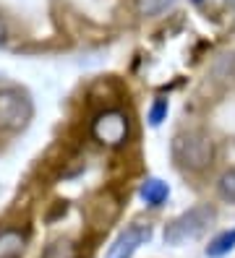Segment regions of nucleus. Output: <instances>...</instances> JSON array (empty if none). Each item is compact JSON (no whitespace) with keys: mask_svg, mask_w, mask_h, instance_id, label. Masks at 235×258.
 <instances>
[{"mask_svg":"<svg viewBox=\"0 0 235 258\" xmlns=\"http://www.w3.org/2000/svg\"><path fill=\"white\" fill-rule=\"evenodd\" d=\"M172 157H175V162L183 170L201 172L214 164L217 146L212 141V136L201 133V131H188V133L175 136V141H172Z\"/></svg>","mask_w":235,"mask_h":258,"instance_id":"nucleus-1","label":"nucleus"},{"mask_svg":"<svg viewBox=\"0 0 235 258\" xmlns=\"http://www.w3.org/2000/svg\"><path fill=\"white\" fill-rule=\"evenodd\" d=\"M214 217H217V211L209 204H199L194 209L183 211L180 217H175L165 227V242L172 245V248H180V245H185V242H191V240H199L212 227Z\"/></svg>","mask_w":235,"mask_h":258,"instance_id":"nucleus-2","label":"nucleus"},{"mask_svg":"<svg viewBox=\"0 0 235 258\" xmlns=\"http://www.w3.org/2000/svg\"><path fill=\"white\" fill-rule=\"evenodd\" d=\"M31 115H34V104L26 92L16 86L0 89V131L19 133L29 125Z\"/></svg>","mask_w":235,"mask_h":258,"instance_id":"nucleus-3","label":"nucleus"},{"mask_svg":"<svg viewBox=\"0 0 235 258\" xmlns=\"http://www.w3.org/2000/svg\"><path fill=\"white\" fill-rule=\"evenodd\" d=\"M128 133H131L128 115L120 112V110H105L91 120V136L102 146L118 149V146H123L125 141H128Z\"/></svg>","mask_w":235,"mask_h":258,"instance_id":"nucleus-4","label":"nucleus"},{"mask_svg":"<svg viewBox=\"0 0 235 258\" xmlns=\"http://www.w3.org/2000/svg\"><path fill=\"white\" fill-rule=\"evenodd\" d=\"M152 237L149 224H131L110 242V248L105 250V258H133L141 245H147Z\"/></svg>","mask_w":235,"mask_h":258,"instance_id":"nucleus-5","label":"nucleus"},{"mask_svg":"<svg viewBox=\"0 0 235 258\" xmlns=\"http://www.w3.org/2000/svg\"><path fill=\"white\" fill-rule=\"evenodd\" d=\"M26 250V235L16 227L0 230V258H24Z\"/></svg>","mask_w":235,"mask_h":258,"instance_id":"nucleus-6","label":"nucleus"},{"mask_svg":"<svg viewBox=\"0 0 235 258\" xmlns=\"http://www.w3.org/2000/svg\"><path fill=\"white\" fill-rule=\"evenodd\" d=\"M138 196L147 206H162L167 201V196H170V185L160 177H147L138 188Z\"/></svg>","mask_w":235,"mask_h":258,"instance_id":"nucleus-7","label":"nucleus"},{"mask_svg":"<svg viewBox=\"0 0 235 258\" xmlns=\"http://www.w3.org/2000/svg\"><path fill=\"white\" fill-rule=\"evenodd\" d=\"M232 248H235V227H232V230H222L219 235H214L209 240V245L204 248V253H207V258H222Z\"/></svg>","mask_w":235,"mask_h":258,"instance_id":"nucleus-8","label":"nucleus"},{"mask_svg":"<svg viewBox=\"0 0 235 258\" xmlns=\"http://www.w3.org/2000/svg\"><path fill=\"white\" fill-rule=\"evenodd\" d=\"M172 3H175V0H136V11H138V16H144V19H154V16H160V13H165L167 8H172Z\"/></svg>","mask_w":235,"mask_h":258,"instance_id":"nucleus-9","label":"nucleus"},{"mask_svg":"<svg viewBox=\"0 0 235 258\" xmlns=\"http://www.w3.org/2000/svg\"><path fill=\"white\" fill-rule=\"evenodd\" d=\"M42 258H76V248L71 245L68 240H58L53 245H47Z\"/></svg>","mask_w":235,"mask_h":258,"instance_id":"nucleus-10","label":"nucleus"},{"mask_svg":"<svg viewBox=\"0 0 235 258\" xmlns=\"http://www.w3.org/2000/svg\"><path fill=\"white\" fill-rule=\"evenodd\" d=\"M217 188H219V196H222L225 201L235 204V167H232V170H227V172H222Z\"/></svg>","mask_w":235,"mask_h":258,"instance_id":"nucleus-11","label":"nucleus"},{"mask_svg":"<svg viewBox=\"0 0 235 258\" xmlns=\"http://www.w3.org/2000/svg\"><path fill=\"white\" fill-rule=\"evenodd\" d=\"M167 110H170V104L167 99H154L152 102V107H149V125L157 128V125H162V120H167Z\"/></svg>","mask_w":235,"mask_h":258,"instance_id":"nucleus-12","label":"nucleus"},{"mask_svg":"<svg viewBox=\"0 0 235 258\" xmlns=\"http://www.w3.org/2000/svg\"><path fill=\"white\" fill-rule=\"evenodd\" d=\"M6 37H8V26H6V21L0 19V44L6 42Z\"/></svg>","mask_w":235,"mask_h":258,"instance_id":"nucleus-13","label":"nucleus"}]
</instances>
